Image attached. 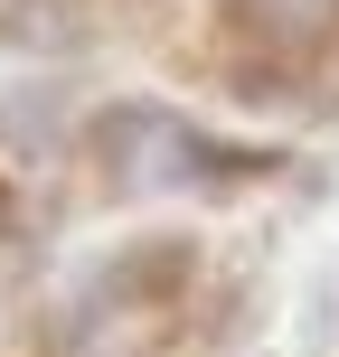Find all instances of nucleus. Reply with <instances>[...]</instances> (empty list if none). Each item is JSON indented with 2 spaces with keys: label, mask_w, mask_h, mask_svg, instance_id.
Listing matches in <instances>:
<instances>
[{
  "label": "nucleus",
  "mask_w": 339,
  "mask_h": 357,
  "mask_svg": "<svg viewBox=\"0 0 339 357\" xmlns=\"http://www.w3.org/2000/svg\"><path fill=\"white\" fill-rule=\"evenodd\" d=\"M94 142H104V160L123 188H189V178H208V169H226V151L217 142H198L179 113L161 104H123V113H104L94 123Z\"/></svg>",
  "instance_id": "nucleus-1"
}]
</instances>
